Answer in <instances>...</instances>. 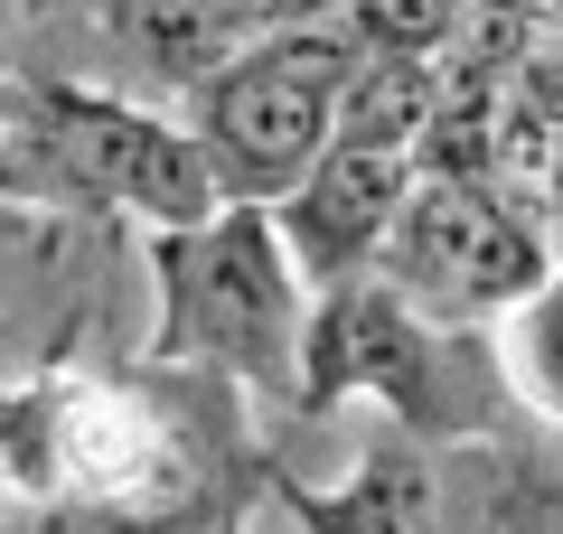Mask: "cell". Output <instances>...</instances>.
<instances>
[{
  "label": "cell",
  "instance_id": "cell-6",
  "mask_svg": "<svg viewBox=\"0 0 563 534\" xmlns=\"http://www.w3.org/2000/svg\"><path fill=\"white\" fill-rule=\"evenodd\" d=\"M413 169H422V159L395 151V141L329 132V151L310 159L282 198H263V216H273L291 272H301L310 291L366 272V263H376V244H385V225H395V207H404V188H413Z\"/></svg>",
  "mask_w": 563,
  "mask_h": 534
},
{
  "label": "cell",
  "instance_id": "cell-9",
  "mask_svg": "<svg viewBox=\"0 0 563 534\" xmlns=\"http://www.w3.org/2000/svg\"><path fill=\"white\" fill-rule=\"evenodd\" d=\"M498 356H507V385H517L536 413L563 422V263L517 300V310H498Z\"/></svg>",
  "mask_w": 563,
  "mask_h": 534
},
{
  "label": "cell",
  "instance_id": "cell-2",
  "mask_svg": "<svg viewBox=\"0 0 563 534\" xmlns=\"http://www.w3.org/2000/svg\"><path fill=\"white\" fill-rule=\"evenodd\" d=\"M357 29L347 20H310V29H263L235 38L198 85L179 94V122L198 132L217 198H282L339 132V94L357 66Z\"/></svg>",
  "mask_w": 563,
  "mask_h": 534
},
{
  "label": "cell",
  "instance_id": "cell-7",
  "mask_svg": "<svg viewBox=\"0 0 563 534\" xmlns=\"http://www.w3.org/2000/svg\"><path fill=\"white\" fill-rule=\"evenodd\" d=\"M85 38L103 47L122 94H188L207 66L235 47L217 0H85Z\"/></svg>",
  "mask_w": 563,
  "mask_h": 534
},
{
  "label": "cell",
  "instance_id": "cell-3",
  "mask_svg": "<svg viewBox=\"0 0 563 534\" xmlns=\"http://www.w3.org/2000/svg\"><path fill=\"white\" fill-rule=\"evenodd\" d=\"M376 281H395L413 310H432L442 329H470V319H498L554 272V244H544L536 207L507 198L498 178L479 169H413L395 225H385Z\"/></svg>",
  "mask_w": 563,
  "mask_h": 534
},
{
  "label": "cell",
  "instance_id": "cell-1",
  "mask_svg": "<svg viewBox=\"0 0 563 534\" xmlns=\"http://www.w3.org/2000/svg\"><path fill=\"white\" fill-rule=\"evenodd\" d=\"M151 281H161L169 366H207V376H235V385H291L310 281L291 272V254L254 198H217L207 216L161 225Z\"/></svg>",
  "mask_w": 563,
  "mask_h": 534
},
{
  "label": "cell",
  "instance_id": "cell-10",
  "mask_svg": "<svg viewBox=\"0 0 563 534\" xmlns=\"http://www.w3.org/2000/svg\"><path fill=\"white\" fill-rule=\"evenodd\" d=\"M57 29H85V0H0V66L29 76V47Z\"/></svg>",
  "mask_w": 563,
  "mask_h": 534
},
{
  "label": "cell",
  "instance_id": "cell-12",
  "mask_svg": "<svg viewBox=\"0 0 563 534\" xmlns=\"http://www.w3.org/2000/svg\"><path fill=\"white\" fill-rule=\"evenodd\" d=\"M29 225H38V207H10V198H0V263L20 254V235H29Z\"/></svg>",
  "mask_w": 563,
  "mask_h": 534
},
{
  "label": "cell",
  "instance_id": "cell-11",
  "mask_svg": "<svg viewBox=\"0 0 563 534\" xmlns=\"http://www.w3.org/2000/svg\"><path fill=\"white\" fill-rule=\"evenodd\" d=\"M235 38H263V29H310V20H347V0H217Z\"/></svg>",
  "mask_w": 563,
  "mask_h": 534
},
{
  "label": "cell",
  "instance_id": "cell-4",
  "mask_svg": "<svg viewBox=\"0 0 563 534\" xmlns=\"http://www.w3.org/2000/svg\"><path fill=\"white\" fill-rule=\"evenodd\" d=\"M38 94V159H47V198L113 207L132 225H188L217 207V169H207L198 132L179 113H161L151 94L85 76H29Z\"/></svg>",
  "mask_w": 563,
  "mask_h": 534
},
{
  "label": "cell",
  "instance_id": "cell-8",
  "mask_svg": "<svg viewBox=\"0 0 563 534\" xmlns=\"http://www.w3.org/2000/svg\"><path fill=\"white\" fill-rule=\"evenodd\" d=\"M301 525H310V534H442L432 459H422L404 432L366 441L357 469H347L329 497H310V507H301Z\"/></svg>",
  "mask_w": 563,
  "mask_h": 534
},
{
  "label": "cell",
  "instance_id": "cell-5",
  "mask_svg": "<svg viewBox=\"0 0 563 534\" xmlns=\"http://www.w3.org/2000/svg\"><path fill=\"white\" fill-rule=\"evenodd\" d=\"M442 356H451V329L432 310H413L376 272H347L329 291H310L291 385L310 403H376V413L422 422L432 394H442Z\"/></svg>",
  "mask_w": 563,
  "mask_h": 534
}]
</instances>
